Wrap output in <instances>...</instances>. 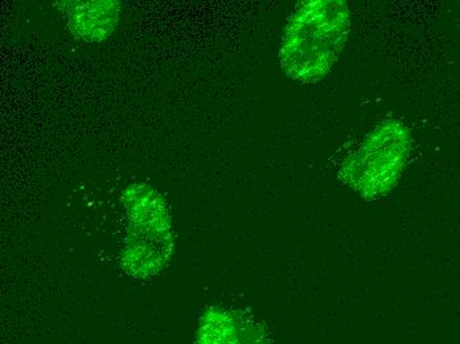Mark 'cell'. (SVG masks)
I'll use <instances>...</instances> for the list:
<instances>
[{
	"label": "cell",
	"mask_w": 460,
	"mask_h": 344,
	"mask_svg": "<svg viewBox=\"0 0 460 344\" xmlns=\"http://www.w3.org/2000/svg\"><path fill=\"white\" fill-rule=\"evenodd\" d=\"M350 31L343 0H307L291 15L280 44L285 74L303 84L322 81L335 66Z\"/></svg>",
	"instance_id": "6da1fadb"
},
{
	"label": "cell",
	"mask_w": 460,
	"mask_h": 344,
	"mask_svg": "<svg viewBox=\"0 0 460 344\" xmlns=\"http://www.w3.org/2000/svg\"><path fill=\"white\" fill-rule=\"evenodd\" d=\"M411 146V130L402 122L384 119L344 159L339 176L367 200L386 197L400 181Z\"/></svg>",
	"instance_id": "3957f363"
},
{
	"label": "cell",
	"mask_w": 460,
	"mask_h": 344,
	"mask_svg": "<svg viewBox=\"0 0 460 344\" xmlns=\"http://www.w3.org/2000/svg\"><path fill=\"white\" fill-rule=\"evenodd\" d=\"M61 10L68 18L73 35L81 40L102 41L114 32L119 21V3L114 0L102 2H66Z\"/></svg>",
	"instance_id": "5b68a950"
},
{
	"label": "cell",
	"mask_w": 460,
	"mask_h": 344,
	"mask_svg": "<svg viewBox=\"0 0 460 344\" xmlns=\"http://www.w3.org/2000/svg\"><path fill=\"white\" fill-rule=\"evenodd\" d=\"M122 201L128 216V237L120 261L136 278L155 276L172 254L173 229L164 198L147 184H131Z\"/></svg>",
	"instance_id": "7a4b0ae2"
},
{
	"label": "cell",
	"mask_w": 460,
	"mask_h": 344,
	"mask_svg": "<svg viewBox=\"0 0 460 344\" xmlns=\"http://www.w3.org/2000/svg\"><path fill=\"white\" fill-rule=\"evenodd\" d=\"M196 344H271L258 324L223 307H210L203 317Z\"/></svg>",
	"instance_id": "277c9868"
}]
</instances>
